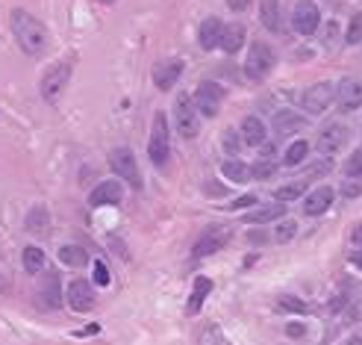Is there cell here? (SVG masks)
<instances>
[{"instance_id":"6da1fadb","label":"cell","mask_w":362,"mask_h":345,"mask_svg":"<svg viewBox=\"0 0 362 345\" xmlns=\"http://www.w3.org/2000/svg\"><path fill=\"white\" fill-rule=\"evenodd\" d=\"M12 32L15 42L21 44V51L30 56H42L47 51V30L39 18H32L27 9H15L12 12Z\"/></svg>"},{"instance_id":"7a4b0ae2","label":"cell","mask_w":362,"mask_h":345,"mask_svg":"<svg viewBox=\"0 0 362 345\" xmlns=\"http://www.w3.org/2000/svg\"><path fill=\"white\" fill-rule=\"evenodd\" d=\"M174 124L180 139H194L201 133V112H197L192 95H180L174 101Z\"/></svg>"},{"instance_id":"3957f363","label":"cell","mask_w":362,"mask_h":345,"mask_svg":"<svg viewBox=\"0 0 362 345\" xmlns=\"http://www.w3.org/2000/svg\"><path fill=\"white\" fill-rule=\"evenodd\" d=\"M274 62H277V56H274V51H271V44L254 42L251 51H248V59H244V74H248L251 83H262V80L271 74Z\"/></svg>"},{"instance_id":"277c9868","label":"cell","mask_w":362,"mask_h":345,"mask_svg":"<svg viewBox=\"0 0 362 345\" xmlns=\"http://www.w3.org/2000/svg\"><path fill=\"white\" fill-rule=\"evenodd\" d=\"M109 169L118 174L121 180H127L133 189H142L144 180H142V171H139V162H136V154L130 147H115L109 154Z\"/></svg>"},{"instance_id":"5b68a950","label":"cell","mask_w":362,"mask_h":345,"mask_svg":"<svg viewBox=\"0 0 362 345\" xmlns=\"http://www.w3.org/2000/svg\"><path fill=\"white\" fill-rule=\"evenodd\" d=\"M221 104H224V89L216 83V80H201L194 89V107L204 119H216L221 112Z\"/></svg>"},{"instance_id":"8992f818","label":"cell","mask_w":362,"mask_h":345,"mask_svg":"<svg viewBox=\"0 0 362 345\" xmlns=\"http://www.w3.org/2000/svg\"><path fill=\"white\" fill-rule=\"evenodd\" d=\"M147 154H151L154 166H166L168 157H171V139H168L166 112L154 115V130H151V145H147Z\"/></svg>"},{"instance_id":"52a82bcc","label":"cell","mask_w":362,"mask_h":345,"mask_svg":"<svg viewBox=\"0 0 362 345\" xmlns=\"http://www.w3.org/2000/svg\"><path fill=\"white\" fill-rule=\"evenodd\" d=\"M68 80H71V65H68V62H56V65H51V68L44 71V77H42V83H39L42 97L54 104L56 97L65 92V86H68Z\"/></svg>"},{"instance_id":"ba28073f","label":"cell","mask_w":362,"mask_h":345,"mask_svg":"<svg viewBox=\"0 0 362 345\" xmlns=\"http://www.w3.org/2000/svg\"><path fill=\"white\" fill-rule=\"evenodd\" d=\"M318 24H321L318 6L312 4V0H301V4L294 6V12H292V27H294V32H301V36H312V32L318 30Z\"/></svg>"},{"instance_id":"9c48e42d","label":"cell","mask_w":362,"mask_h":345,"mask_svg":"<svg viewBox=\"0 0 362 345\" xmlns=\"http://www.w3.org/2000/svg\"><path fill=\"white\" fill-rule=\"evenodd\" d=\"M227 242H230V230H227V227H209V230H204V234H201V239L194 242L192 257H194V260L212 257L216 251H221Z\"/></svg>"},{"instance_id":"30bf717a","label":"cell","mask_w":362,"mask_h":345,"mask_svg":"<svg viewBox=\"0 0 362 345\" xmlns=\"http://www.w3.org/2000/svg\"><path fill=\"white\" fill-rule=\"evenodd\" d=\"M333 97H336V86L327 83V80H321V83L309 86V89L304 92V109L318 115V112H324L327 107L333 104Z\"/></svg>"},{"instance_id":"8fae6325","label":"cell","mask_w":362,"mask_h":345,"mask_svg":"<svg viewBox=\"0 0 362 345\" xmlns=\"http://www.w3.org/2000/svg\"><path fill=\"white\" fill-rule=\"evenodd\" d=\"M180 77H183V62L180 59H162L154 65V83L159 92H171L180 83Z\"/></svg>"},{"instance_id":"7c38bea8","label":"cell","mask_w":362,"mask_h":345,"mask_svg":"<svg viewBox=\"0 0 362 345\" xmlns=\"http://www.w3.org/2000/svg\"><path fill=\"white\" fill-rule=\"evenodd\" d=\"M336 97H339V109L342 112H354L362 107V80L356 77H344L336 86Z\"/></svg>"},{"instance_id":"4fadbf2b","label":"cell","mask_w":362,"mask_h":345,"mask_svg":"<svg viewBox=\"0 0 362 345\" xmlns=\"http://www.w3.org/2000/svg\"><path fill=\"white\" fill-rule=\"evenodd\" d=\"M121 198H124V189L118 180H101V183L92 189L89 204L92 207H115V204H121Z\"/></svg>"},{"instance_id":"5bb4252c","label":"cell","mask_w":362,"mask_h":345,"mask_svg":"<svg viewBox=\"0 0 362 345\" xmlns=\"http://www.w3.org/2000/svg\"><path fill=\"white\" fill-rule=\"evenodd\" d=\"M68 304L71 310H77V313H86V310L94 307V289L89 281H83V277H74V281L68 284Z\"/></svg>"},{"instance_id":"9a60e30c","label":"cell","mask_w":362,"mask_h":345,"mask_svg":"<svg viewBox=\"0 0 362 345\" xmlns=\"http://www.w3.org/2000/svg\"><path fill=\"white\" fill-rule=\"evenodd\" d=\"M344 142H348V127H344V124H330V127L321 130L318 151L321 154H336L339 147H344Z\"/></svg>"},{"instance_id":"2e32d148","label":"cell","mask_w":362,"mask_h":345,"mask_svg":"<svg viewBox=\"0 0 362 345\" xmlns=\"http://www.w3.org/2000/svg\"><path fill=\"white\" fill-rule=\"evenodd\" d=\"M221 36H224V24H221V18H206L204 24H201V32H197V42H201V47L204 51H216V47L221 44Z\"/></svg>"},{"instance_id":"e0dca14e","label":"cell","mask_w":362,"mask_h":345,"mask_svg":"<svg viewBox=\"0 0 362 345\" xmlns=\"http://www.w3.org/2000/svg\"><path fill=\"white\" fill-rule=\"evenodd\" d=\"M330 204H333V189H330V186H318V189L304 201V210H306V216L316 219V216H324V212L330 210Z\"/></svg>"},{"instance_id":"ac0fdd59","label":"cell","mask_w":362,"mask_h":345,"mask_svg":"<svg viewBox=\"0 0 362 345\" xmlns=\"http://www.w3.org/2000/svg\"><path fill=\"white\" fill-rule=\"evenodd\" d=\"M242 142L248 147H262V145H266V124H262L256 115H244V121H242Z\"/></svg>"},{"instance_id":"d6986e66","label":"cell","mask_w":362,"mask_h":345,"mask_svg":"<svg viewBox=\"0 0 362 345\" xmlns=\"http://www.w3.org/2000/svg\"><path fill=\"white\" fill-rule=\"evenodd\" d=\"M209 292H212V281H209V277H194V286H192L189 304H186V313H189V316L201 313V307H204V301L209 298Z\"/></svg>"},{"instance_id":"ffe728a7","label":"cell","mask_w":362,"mask_h":345,"mask_svg":"<svg viewBox=\"0 0 362 345\" xmlns=\"http://www.w3.org/2000/svg\"><path fill=\"white\" fill-rule=\"evenodd\" d=\"M304 127V119L298 112H292V109H280L274 115V133L277 136H292V133H298V130Z\"/></svg>"},{"instance_id":"44dd1931","label":"cell","mask_w":362,"mask_h":345,"mask_svg":"<svg viewBox=\"0 0 362 345\" xmlns=\"http://www.w3.org/2000/svg\"><path fill=\"white\" fill-rule=\"evenodd\" d=\"M283 204L280 201H271V204H262L256 210H251L248 216H244V222L248 224H266V222H274V219H283Z\"/></svg>"},{"instance_id":"7402d4cb","label":"cell","mask_w":362,"mask_h":345,"mask_svg":"<svg viewBox=\"0 0 362 345\" xmlns=\"http://www.w3.org/2000/svg\"><path fill=\"white\" fill-rule=\"evenodd\" d=\"M221 174L230 180V183H248V180L254 177L251 174V166H248V162H242V159H224L221 162Z\"/></svg>"},{"instance_id":"603a6c76","label":"cell","mask_w":362,"mask_h":345,"mask_svg":"<svg viewBox=\"0 0 362 345\" xmlns=\"http://www.w3.org/2000/svg\"><path fill=\"white\" fill-rule=\"evenodd\" d=\"M242 44H244V27L242 24H227L218 47L224 54H236V51H242Z\"/></svg>"},{"instance_id":"cb8c5ba5","label":"cell","mask_w":362,"mask_h":345,"mask_svg":"<svg viewBox=\"0 0 362 345\" xmlns=\"http://www.w3.org/2000/svg\"><path fill=\"white\" fill-rule=\"evenodd\" d=\"M59 262L62 266H71V269H80L89 262V254L86 248H80V245H62L59 248Z\"/></svg>"},{"instance_id":"d4e9b609","label":"cell","mask_w":362,"mask_h":345,"mask_svg":"<svg viewBox=\"0 0 362 345\" xmlns=\"http://www.w3.org/2000/svg\"><path fill=\"white\" fill-rule=\"evenodd\" d=\"M259 21H262V27L271 30V32L280 30V4H277V0H262Z\"/></svg>"},{"instance_id":"484cf974","label":"cell","mask_w":362,"mask_h":345,"mask_svg":"<svg viewBox=\"0 0 362 345\" xmlns=\"http://www.w3.org/2000/svg\"><path fill=\"white\" fill-rule=\"evenodd\" d=\"M24 269L30 274H39L44 269V251L39 248V245H27L24 248Z\"/></svg>"},{"instance_id":"4316f807","label":"cell","mask_w":362,"mask_h":345,"mask_svg":"<svg viewBox=\"0 0 362 345\" xmlns=\"http://www.w3.org/2000/svg\"><path fill=\"white\" fill-rule=\"evenodd\" d=\"M306 154H309V142L298 139V142H292V145H289V151H286L283 162H286V166H301V162L306 159Z\"/></svg>"},{"instance_id":"83f0119b","label":"cell","mask_w":362,"mask_h":345,"mask_svg":"<svg viewBox=\"0 0 362 345\" xmlns=\"http://www.w3.org/2000/svg\"><path fill=\"white\" fill-rule=\"evenodd\" d=\"M304 192H306V186H304V183H286V186H280V189L274 192V201H280V204H286V201H298Z\"/></svg>"},{"instance_id":"f1b7e54d","label":"cell","mask_w":362,"mask_h":345,"mask_svg":"<svg viewBox=\"0 0 362 345\" xmlns=\"http://www.w3.org/2000/svg\"><path fill=\"white\" fill-rule=\"evenodd\" d=\"M221 342V334H218V327L216 325H204V327H197V334H194V345H218Z\"/></svg>"},{"instance_id":"f546056e","label":"cell","mask_w":362,"mask_h":345,"mask_svg":"<svg viewBox=\"0 0 362 345\" xmlns=\"http://www.w3.org/2000/svg\"><path fill=\"white\" fill-rule=\"evenodd\" d=\"M294 234H298V222L294 219H283L274 227V242H292Z\"/></svg>"},{"instance_id":"4dcf8cb0","label":"cell","mask_w":362,"mask_h":345,"mask_svg":"<svg viewBox=\"0 0 362 345\" xmlns=\"http://www.w3.org/2000/svg\"><path fill=\"white\" fill-rule=\"evenodd\" d=\"M344 42H348V44H359L362 42V12H356L351 18L348 30H344Z\"/></svg>"},{"instance_id":"1f68e13d","label":"cell","mask_w":362,"mask_h":345,"mask_svg":"<svg viewBox=\"0 0 362 345\" xmlns=\"http://www.w3.org/2000/svg\"><path fill=\"white\" fill-rule=\"evenodd\" d=\"M27 227L30 230H42V236H47V212H44V207H36L30 212V219H27Z\"/></svg>"},{"instance_id":"d6a6232c","label":"cell","mask_w":362,"mask_h":345,"mask_svg":"<svg viewBox=\"0 0 362 345\" xmlns=\"http://www.w3.org/2000/svg\"><path fill=\"white\" fill-rule=\"evenodd\" d=\"M277 310H286V313H306V304L301 298H294V295H283V298L277 301Z\"/></svg>"},{"instance_id":"836d02e7","label":"cell","mask_w":362,"mask_h":345,"mask_svg":"<svg viewBox=\"0 0 362 345\" xmlns=\"http://www.w3.org/2000/svg\"><path fill=\"white\" fill-rule=\"evenodd\" d=\"M344 174L348 177H362V147L348 157V162H344Z\"/></svg>"},{"instance_id":"e575fe53","label":"cell","mask_w":362,"mask_h":345,"mask_svg":"<svg viewBox=\"0 0 362 345\" xmlns=\"http://www.w3.org/2000/svg\"><path fill=\"white\" fill-rule=\"evenodd\" d=\"M56 281H59L56 274H47V289H44V295H42V298L47 301V307H59V304H62L59 295H56Z\"/></svg>"},{"instance_id":"d590c367","label":"cell","mask_w":362,"mask_h":345,"mask_svg":"<svg viewBox=\"0 0 362 345\" xmlns=\"http://www.w3.org/2000/svg\"><path fill=\"white\" fill-rule=\"evenodd\" d=\"M92 281H94L97 286H109V281H112V277H109L106 262H101V260L94 262V269H92Z\"/></svg>"},{"instance_id":"8d00e7d4","label":"cell","mask_w":362,"mask_h":345,"mask_svg":"<svg viewBox=\"0 0 362 345\" xmlns=\"http://www.w3.org/2000/svg\"><path fill=\"white\" fill-rule=\"evenodd\" d=\"M251 174H254V177H259V180L271 177V174H274V162H268V159H259L256 166H251Z\"/></svg>"},{"instance_id":"74e56055","label":"cell","mask_w":362,"mask_h":345,"mask_svg":"<svg viewBox=\"0 0 362 345\" xmlns=\"http://www.w3.org/2000/svg\"><path fill=\"white\" fill-rule=\"evenodd\" d=\"M242 145L244 142H239V136L233 133V130H227V133H224V151H239Z\"/></svg>"},{"instance_id":"f35d334b","label":"cell","mask_w":362,"mask_h":345,"mask_svg":"<svg viewBox=\"0 0 362 345\" xmlns=\"http://www.w3.org/2000/svg\"><path fill=\"white\" fill-rule=\"evenodd\" d=\"M254 204H256V195H242V198H236L230 204V210H244V207H254Z\"/></svg>"},{"instance_id":"ab89813d","label":"cell","mask_w":362,"mask_h":345,"mask_svg":"<svg viewBox=\"0 0 362 345\" xmlns=\"http://www.w3.org/2000/svg\"><path fill=\"white\" fill-rule=\"evenodd\" d=\"M227 6L233 9V12H244V9L251 6V0H227Z\"/></svg>"},{"instance_id":"60d3db41","label":"cell","mask_w":362,"mask_h":345,"mask_svg":"<svg viewBox=\"0 0 362 345\" xmlns=\"http://www.w3.org/2000/svg\"><path fill=\"white\" fill-rule=\"evenodd\" d=\"M359 192H362V183H359V180H356V183H348V189H342L344 198H354V195H359Z\"/></svg>"},{"instance_id":"b9f144b4","label":"cell","mask_w":362,"mask_h":345,"mask_svg":"<svg viewBox=\"0 0 362 345\" xmlns=\"http://www.w3.org/2000/svg\"><path fill=\"white\" fill-rule=\"evenodd\" d=\"M351 242H354V245H359V248H362V224H356V227H354Z\"/></svg>"},{"instance_id":"7bdbcfd3","label":"cell","mask_w":362,"mask_h":345,"mask_svg":"<svg viewBox=\"0 0 362 345\" xmlns=\"http://www.w3.org/2000/svg\"><path fill=\"white\" fill-rule=\"evenodd\" d=\"M348 260H351V266L362 269V248H359V251H354V254H348Z\"/></svg>"},{"instance_id":"ee69618b","label":"cell","mask_w":362,"mask_h":345,"mask_svg":"<svg viewBox=\"0 0 362 345\" xmlns=\"http://www.w3.org/2000/svg\"><path fill=\"white\" fill-rule=\"evenodd\" d=\"M289 337H304V325H289Z\"/></svg>"},{"instance_id":"f6af8a7d","label":"cell","mask_w":362,"mask_h":345,"mask_svg":"<svg viewBox=\"0 0 362 345\" xmlns=\"http://www.w3.org/2000/svg\"><path fill=\"white\" fill-rule=\"evenodd\" d=\"M101 4H112V0H101Z\"/></svg>"}]
</instances>
